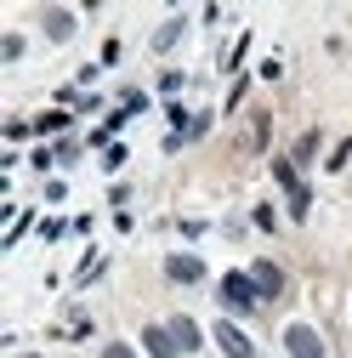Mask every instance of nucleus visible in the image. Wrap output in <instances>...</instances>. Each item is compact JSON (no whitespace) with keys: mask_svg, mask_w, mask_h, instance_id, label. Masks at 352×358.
I'll use <instances>...</instances> for the list:
<instances>
[{"mask_svg":"<svg viewBox=\"0 0 352 358\" xmlns=\"http://www.w3.org/2000/svg\"><path fill=\"white\" fill-rule=\"evenodd\" d=\"M256 301H261V290H256L250 273H228V279H222V307H233V313H256Z\"/></svg>","mask_w":352,"mask_h":358,"instance_id":"1","label":"nucleus"},{"mask_svg":"<svg viewBox=\"0 0 352 358\" xmlns=\"http://www.w3.org/2000/svg\"><path fill=\"white\" fill-rule=\"evenodd\" d=\"M284 352H290V358H324V336H318L313 324H290V330H284Z\"/></svg>","mask_w":352,"mask_h":358,"instance_id":"2","label":"nucleus"},{"mask_svg":"<svg viewBox=\"0 0 352 358\" xmlns=\"http://www.w3.org/2000/svg\"><path fill=\"white\" fill-rule=\"evenodd\" d=\"M216 347H222L228 358H256V347H250V336H244L239 324H228V319L216 324Z\"/></svg>","mask_w":352,"mask_h":358,"instance_id":"3","label":"nucleus"},{"mask_svg":"<svg viewBox=\"0 0 352 358\" xmlns=\"http://www.w3.org/2000/svg\"><path fill=\"white\" fill-rule=\"evenodd\" d=\"M142 347H148V358H182V347H176V336L165 324H148L142 330Z\"/></svg>","mask_w":352,"mask_h":358,"instance_id":"4","label":"nucleus"},{"mask_svg":"<svg viewBox=\"0 0 352 358\" xmlns=\"http://www.w3.org/2000/svg\"><path fill=\"white\" fill-rule=\"evenodd\" d=\"M165 279H176V285H199V279H205V262H199V256H170V262H165Z\"/></svg>","mask_w":352,"mask_h":358,"instance_id":"5","label":"nucleus"},{"mask_svg":"<svg viewBox=\"0 0 352 358\" xmlns=\"http://www.w3.org/2000/svg\"><path fill=\"white\" fill-rule=\"evenodd\" d=\"M250 279H256L261 296H284V267H279V262H256V267H250Z\"/></svg>","mask_w":352,"mask_h":358,"instance_id":"6","label":"nucleus"},{"mask_svg":"<svg viewBox=\"0 0 352 358\" xmlns=\"http://www.w3.org/2000/svg\"><path fill=\"white\" fill-rule=\"evenodd\" d=\"M46 34L57 40V46L74 40V12H68V6H52V12H46Z\"/></svg>","mask_w":352,"mask_h":358,"instance_id":"7","label":"nucleus"},{"mask_svg":"<svg viewBox=\"0 0 352 358\" xmlns=\"http://www.w3.org/2000/svg\"><path fill=\"white\" fill-rule=\"evenodd\" d=\"M165 330H170V336H176V347H182V352H199V341H205V336H199V324H193V319H170V324H165Z\"/></svg>","mask_w":352,"mask_h":358,"instance_id":"8","label":"nucleus"},{"mask_svg":"<svg viewBox=\"0 0 352 358\" xmlns=\"http://www.w3.org/2000/svg\"><path fill=\"white\" fill-rule=\"evenodd\" d=\"M188 34V17H170L159 34H154V52H176V40H182Z\"/></svg>","mask_w":352,"mask_h":358,"instance_id":"9","label":"nucleus"},{"mask_svg":"<svg viewBox=\"0 0 352 358\" xmlns=\"http://www.w3.org/2000/svg\"><path fill=\"white\" fill-rule=\"evenodd\" d=\"M0 57H6V63H17V57H23V34H6V46H0Z\"/></svg>","mask_w":352,"mask_h":358,"instance_id":"10","label":"nucleus"},{"mask_svg":"<svg viewBox=\"0 0 352 358\" xmlns=\"http://www.w3.org/2000/svg\"><path fill=\"white\" fill-rule=\"evenodd\" d=\"M63 125H68V114H46V120H34L40 137H46V131H63Z\"/></svg>","mask_w":352,"mask_h":358,"instance_id":"11","label":"nucleus"},{"mask_svg":"<svg viewBox=\"0 0 352 358\" xmlns=\"http://www.w3.org/2000/svg\"><path fill=\"white\" fill-rule=\"evenodd\" d=\"M103 358H137V352H131L125 341H108V347H103Z\"/></svg>","mask_w":352,"mask_h":358,"instance_id":"12","label":"nucleus"}]
</instances>
